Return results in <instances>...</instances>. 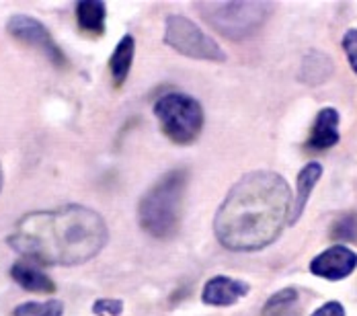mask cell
I'll use <instances>...</instances> for the list:
<instances>
[{
  "instance_id": "1",
  "label": "cell",
  "mask_w": 357,
  "mask_h": 316,
  "mask_svg": "<svg viewBox=\"0 0 357 316\" xmlns=\"http://www.w3.org/2000/svg\"><path fill=\"white\" fill-rule=\"evenodd\" d=\"M291 193L286 179L271 171L245 175L215 213L218 241L232 250H257L271 245L289 222Z\"/></svg>"
},
{
  "instance_id": "2",
  "label": "cell",
  "mask_w": 357,
  "mask_h": 316,
  "mask_svg": "<svg viewBox=\"0 0 357 316\" xmlns=\"http://www.w3.org/2000/svg\"><path fill=\"white\" fill-rule=\"evenodd\" d=\"M107 243V224L91 208L64 206L23 216L8 245L37 265H78Z\"/></svg>"
},
{
  "instance_id": "3",
  "label": "cell",
  "mask_w": 357,
  "mask_h": 316,
  "mask_svg": "<svg viewBox=\"0 0 357 316\" xmlns=\"http://www.w3.org/2000/svg\"><path fill=\"white\" fill-rule=\"evenodd\" d=\"M187 185V171L177 169L162 176L140 202V224L156 239H171L177 234L181 206Z\"/></svg>"
},
{
  "instance_id": "4",
  "label": "cell",
  "mask_w": 357,
  "mask_h": 316,
  "mask_svg": "<svg viewBox=\"0 0 357 316\" xmlns=\"http://www.w3.org/2000/svg\"><path fill=\"white\" fill-rule=\"evenodd\" d=\"M197 8L204 19L230 39H243L250 36L263 21L267 2H199Z\"/></svg>"
},
{
  "instance_id": "5",
  "label": "cell",
  "mask_w": 357,
  "mask_h": 316,
  "mask_svg": "<svg viewBox=\"0 0 357 316\" xmlns=\"http://www.w3.org/2000/svg\"><path fill=\"white\" fill-rule=\"evenodd\" d=\"M154 113L165 134L173 142L191 144L193 140H197L204 126V111L193 97L169 93L156 101Z\"/></svg>"
},
{
  "instance_id": "6",
  "label": "cell",
  "mask_w": 357,
  "mask_h": 316,
  "mask_svg": "<svg viewBox=\"0 0 357 316\" xmlns=\"http://www.w3.org/2000/svg\"><path fill=\"white\" fill-rule=\"evenodd\" d=\"M165 43L171 45L178 54L195 58V60H210V62L226 60V54L212 37L206 36L195 23L178 15H171L167 19Z\"/></svg>"
},
{
  "instance_id": "7",
  "label": "cell",
  "mask_w": 357,
  "mask_h": 316,
  "mask_svg": "<svg viewBox=\"0 0 357 316\" xmlns=\"http://www.w3.org/2000/svg\"><path fill=\"white\" fill-rule=\"evenodd\" d=\"M6 31L15 39H19V41H23V43L39 50L54 66L64 68L68 64L64 52L54 41V37L50 36L47 27L43 23H39L33 17H29V15H13L8 19V23H6Z\"/></svg>"
},
{
  "instance_id": "8",
  "label": "cell",
  "mask_w": 357,
  "mask_h": 316,
  "mask_svg": "<svg viewBox=\"0 0 357 316\" xmlns=\"http://www.w3.org/2000/svg\"><path fill=\"white\" fill-rule=\"evenodd\" d=\"M357 267V255L343 245L331 246L324 253H321L312 263L310 271L324 280H343L347 278Z\"/></svg>"
},
{
  "instance_id": "9",
  "label": "cell",
  "mask_w": 357,
  "mask_h": 316,
  "mask_svg": "<svg viewBox=\"0 0 357 316\" xmlns=\"http://www.w3.org/2000/svg\"><path fill=\"white\" fill-rule=\"evenodd\" d=\"M249 294V285L245 281L230 280L226 276H218L204 287V302L210 306H230Z\"/></svg>"
},
{
  "instance_id": "10",
  "label": "cell",
  "mask_w": 357,
  "mask_h": 316,
  "mask_svg": "<svg viewBox=\"0 0 357 316\" xmlns=\"http://www.w3.org/2000/svg\"><path fill=\"white\" fill-rule=\"evenodd\" d=\"M337 142H339V113L333 107H324L317 115V121L312 126L306 146L310 150H326Z\"/></svg>"
},
{
  "instance_id": "11",
  "label": "cell",
  "mask_w": 357,
  "mask_h": 316,
  "mask_svg": "<svg viewBox=\"0 0 357 316\" xmlns=\"http://www.w3.org/2000/svg\"><path fill=\"white\" fill-rule=\"evenodd\" d=\"M10 276H13V280L17 281L23 289H27V292H37V294H54L56 292L54 281L39 269L37 263L29 261V259L17 261L10 267Z\"/></svg>"
},
{
  "instance_id": "12",
  "label": "cell",
  "mask_w": 357,
  "mask_h": 316,
  "mask_svg": "<svg viewBox=\"0 0 357 316\" xmlns=\"http://www.w3.org/2000/svg\"><path fill=\"white\" fill-rule=\"evenodd\" d=\"M105 17L107 6L99 0H84L76 4V21L84 33L91 36H103L105 31Z\"/></svg>"
},
{
  "instance_id": "13",
  "label": "cell",
  "mask_w": 357,
  "mask_h": 316,
  "mask_svg": "<svg viewBox=\"0 0 357 316\" xmlns=\"http://www.w3.org/2000/svg\"><path fill=\"white\" fill-rule=\"evenodd\" d=\"M322 175V167L319 163H308L300 175H298V189H296V200H294V208H291V216L289 222H296L300 218V213L306 208V202L314 189V185L319 183V179Z\"/></svg>"
},
{
  "instance_id": "14",
  "label": "cell",
  "mask_w": 357,
  "mask_h": 316,
  "mask_svg": "<svg viewBox=\"0 0 357 316\" xmlns=\"http://www.w3.org/2000/svg\"><path fill=\"white\" fill-rule=\"evenodd\" d=\"M134 45H136L134 37L123 36L121 41L117 43L111 60H109V68H111L115 84H123L126 78H128V74H130L132 62H134Z\"/></svg>"
},
{
  "instance_id": "15",
  "label": "cell",
  "mask_w": 357,
  "mask_h": 316,
  "mask_svg": "<svg viewBox=\"0 0 357 316\" xmlns=\"http://www.w3.org/2000/svg\"><path fill=\"white\" fill-rule=\"evenodd\" d=\"M298 302V292L296 289H284L278 292L265 306V316H294V304Z\"/></svg>"
},
{
  "instance_id": "16",
  "label": "cell",
  "mask_w": 357,
  "mask_h": 316,
  "mask_svg": "<svg viewBox=\"0 0 357 316\" xmlns=\"http://www.w3.org/2000/svg\"><path fill=\"white\" fill-rule=\"evenodd\" d=\"M15 316H62L64 304L60 300H45V302H25L15 308Z\"/></svg>"
},
{
  "instance_id": "17",
  "label": "cell",
  "mask_w": 357,
  "mask_h": 316,
  "mask_svg": "<svg viewBox=\"0 0 357 316\" xmlns=\"http://www.w3.org/2000/svg\"><path fill=\"white\" fill-rule=\"evenodd\" d=\"M333 239L335 241H345V243H349V241H356L357 239V218L356 216H343L341 220H337L335 222V226H333Z\"/></svg>"
},
{
  "instance_id": "18",
  "label": "cell",
  "mask_w": 357,
  "mask_h": 316,
  "mask_svg": "<svg viewBox=\"0 0 357 316\" xmlns=\"http://www.w3.org/2000/svg\"><path fill=\"white\" fill-rule=\"evenodd\" d=\"M123 310L121 300H113V298H105V300H97L93 304V313L99 316H119Z\"/></svg>"
},
{
  "instance_id": "19",
  "label": "cell",
  "mask_w": 357,
  "mask_h": 316,
  "mask_svg": "<svg viewBox=\"0 0 357 316\" xmlns=\"http://www.w3.org/2000/svg\"><path fill=\"white\" fill-rule=\"evenodd\" d=\"M343 50L347 54V60L351 64V68L357 74V29H349L343 37Z\"/></svg>"
},
{
  "instance_id": "20",
  "label": "cell",
  "mask_w": 357,
  "mask_h": 316,
  "mask_svg": "<svg viewBox=\"0 0 357 316\" xmlns=\"http://www.w3.org/2000/svg\"><path fill=\"white\" fill-rule=\"evenodd\" d=\"M312 316H345V310L339 302H326L317 313H312Z\"/></svg>"
},
{
  "instance_id": "21",
  "label": "cell",
  "mask_w": 357,
  "mask_h": 316,
  "mask_svg": "<svg viewBox=\"0 0 357 316\" xmlns=\"http://www.w3.org/2000/svg\"><path fill=\"white\" fill-rule=\"evenodd\" d=\"M0 189H2V167H0Z\"/></svg>"
}]
</instances>
